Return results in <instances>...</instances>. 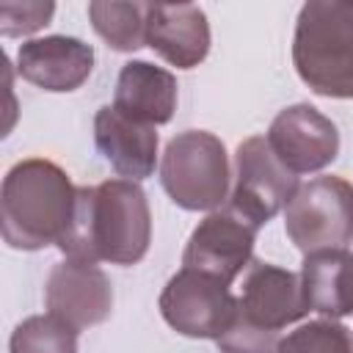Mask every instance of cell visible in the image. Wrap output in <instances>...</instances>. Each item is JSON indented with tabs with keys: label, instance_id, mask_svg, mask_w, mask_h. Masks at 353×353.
I'll use <instances>...</instances> for the list:
<instances>
[{
	"label": "cell",
	"instance_id": "6da1fadb",
	"mask_svg": "<svg viewBox=\"0 0 353 353\" xmlns=\"http://www.w3.org/2000/svg\"><path fill=\"white\" fill-rule=\"evenodd\" d=\"M152 243V210L146 193L130 179H105L77 188L74 212L58 248L66 259L138 265Z\"/></svg>",
	"mask_w": 353,
	"mask_h": 353
},
{
	"label": "cell",
	"instance_id": "7a4b0ae2",
	"mask_svg": "<svg viewBox=\"0 0 353 353\" xmlns=\"http://www.w3.org/2000/svg\"><path fill=\"white\" fill-rule=\"evenodd\" d=\"M77 188L69 174L44 157L14 163L0 188V229L8 248L41 251L58 245L74 212Z\"/></svg>",
	"mask_w": 353,
	"mask_h": 353
},
{
	"label": "cell",
	"instance_id": "3957f363",
	"mask_svg": "<svg viewBox=\"0 0 353 353\" xmlns=\"http://www.w3.org/2000/svg\"><path fill=\"white\" fill-rule=\"evenodd\" d=\"M292 63L314 94L353 99V6L339 0L303 3L292 36Z\"/></svg>",
	"mask_w": 353,
	"mask_h": 353
},
{
	"label": "cell",
	"instance_id": "277c9868",
	"mask_svg": "<svg viewBox=\"0 0 353 353\" xmlns=\"http://www.w3.org/2000/svg\"><path fill=\"white\" fill-rule=\"evenodd\" d=\"M229 154L207 130L176 132L160 157V185L188 212H212L229 199Z\"/></svg>",
	"mask_w": 353,
	"mask_h": 353
},
{
	"label": "cell",
	"instance_id": "5b68a950",
	"mask_svg": "<svg viewBox=\"0 0 353 353\" xmlns=\"http://www.w3.org/2000/svg\"><path fill=\"white\" fill-rule=\"evenodd\" d=\"M284 232L303 256L345 251L353 243V185L334 174L301 185L284 207Z\"/></svg>",
	"mask_w": 353,
	"mask_h": 353
},
{
	"label": "cell",
	"instance_id": "8992f818",
	"mask_svg": "<svg viewBox=\"0 0 353 353\" xmlns=\"http://www.w3.org/2000/svg\"><path fill=\"white\" fill-rule=\"evenodd\" d=\"M157 306L176 334L188 339H218L237 312V298L223 281L182 268L165 281Z\"/></svg>",
	"mask_w": 353,
	"mask_h": 353
},
{
	"label": "cell",
	"instance_id": "52a82bcc",
	"mask_svg": "<svg viewBox=\"0 0 353 353\" xmlns=\"http://www.w3.org/2000/svg\"><path fill=\"white\" fill-rule=\"evenodd\" d=\"M256 232L259 226L226 201L190 232L182 251V268L199 270L232 287V281L251 265Z\"/></svg>",
	"mask_w": 353,
	"mask_h": 353
},
{
	"label": "cell",
	"instance_id": "ba28073f",
	"mask_svg": "<svg viewBox=\"0 0 353 353\" xmlns=\"http://www.w3.org/2000/svg\"><path fill=\"white\" fill-rule=\"evenodd\" d=\"M298 188V176L281 165L265 135H251L237 146L229 204L259 229L290 204Z\"/></svg>",
	"mask_w": 353,
	"mask_h": 353
},
{
	"label": "cell",
	"instance_id": "9c48e42d",
	"mask_svg": "<svg viewBox=\"0 0 353 353\" xmlns=\"http://www.w3.org/2000/svg\"><path fill=\"white\" fill-rule=\"evenodd\" d=\"M265 138L281 165L295 176L323 171L339 154L336 124L309 102H298L279 110Z\"/></svg>",
	"mask_w": 353,
	"mask_h": 353
},
{
	"label": "cell",
	"instance_id": "30bf717a",
	"mask_svg": "<svg viewBox=\"0 0 353 353\" xmlns=\"http://www.w3.org/2000/svg\"><path fill=\"white\" fill-rule=\"evenodd\" d=\"M47 314L58 317L77 334L105 323L113 312V287L102 268L91 262L63 259L44 284Z\"/></svg>",
	"mask_w": 353,
	"mask_h": 353
},
{
	"label": "cell",
	"instance_id": "8fae6325",
	"mask_svg": "<svg viewBox=\"0 0 353 353\" xmlns=\"http://www.w3.org/2000/svg\"><path fill=\"white\" fill-rule=\"evenodd\" d=\"M306 312L309 303L303 295L301 273L284 270L262 259H251L237 295V314L243 320L279 334L281 328L306 317Z\"/></svg>",
	"mask_w": 353,
	"mask_h": 353
},
{
	"label": "cell",
	"instance_id": "7c38bea8",
	"mask_svg": "<svg viewBox=\"0 0 353 353\" xmlns=\"http://www.w3.org/2000/svg\"><path fill=\"white\" fill-rule=\"evenodd\" d=\"M94 69V47L74 36H44L19 44L17 72L30 85L50 94L77 91Z\"/></svg>",
	"mask_w": 353,
	"mask_h": 353
},
{
	"label": "cell",
	"instance_id": "4fadbf2b",
	"mask_svg": "<svg viewBox=\"0 0 353 353\" xmlns=\"http://www.w3.org/2000/svg\"><path fill=\"white\" fill-rule=\"evenodd\" d=\"M146 47L176 69L199 66L210 52V22L204 8L193 3H149Z\"/></svg>",
	"mask_w": 353,
	"mask_h": 353
},
{
	"label": "cell",
	"instance_id": "5bb4252c",
	"mask_svg": "<svg viewBox=\"0 0 353 353\" xmlns=\"http://www.w3.org/2000/svg\"><path fill=\"white\" fill-rule=\"evenodd\" d=\"M94 141L121 179L141 182L154 174L160 143L154 127L119 113L113 105H102L94 116Z\"/></svg>",
	"mask_w": 353,
	"mask_h": 353
},
{
	"label": "cell",
	"instance_id": "9a60e30c",
	"mask_svg": "<svg viewBox=\"0 0 353 353\" xmlns=\"http://www.w3.org/2000/svg\"><path fill=\"white\" fill-rule=\"evenodd\" d=\"M113 108L149 127L168 124L176 110V77L149 61H130L119 72Z\"/></svg>",
	"mask_w": 353,
	"mask_h": 353
},
{
	"label": "cell",
	"instance_id": "2e32d148",
	"mask_svg": "<svg viewBox=\"0 0 353 353\" xmlns=\"http://www.w3.org/2000/svg\"><path fill=\"white\" fill-rule=\"evenodd\" d=\"M301 284L309 312H317L328 320L353 314V254L347 248L303 256Z\"/></svg>",
	"mask_w": 353,
	"mask_h": 353
},
{
	"label": "cell",
	"instance_id": "e0dca14e",
	"mask_svg": "<svg viewBox=\"0 0 353 353\" xmlns=\"http://www.w3.org/2000/svg\"><path fill=\"white\" fill-rule=\"evenodd\" d=\"M146 11L149 3H88V19L99 39L119 52L146 47Z\"/></svg>",
	"mask_w": 353,
	"mask_h": 353
},
{
	"label": "cell",
	"instance_id": "ac0fdd59",
	"mask_svg": "<svg viewBox=\"0 0 353 353\" xmlns=\"http://www.w3.org/2000/svg\"><path fill=\"white\" fill-rule=\"evenodd\" d=\"M8 353H77V331L52 314H33L11 331Z\"/></svg>",
	"mask_w": 353,
	"mask_h": 353
},
{
	"label": "cell",
	"instance_id": "d6986e66",
	"mask_svg": "<svg viewBox=\"0 0 353 353\" xmlns=\"http://www.w3.org/2000/svg\"><path fill=\"white\" fill-rule=\"evenodd\" d=\"M276 353H353V331L339 320H309L281 336Z\"/></svg>",
	"mask_w": 353,
	"mask_h": 353
},
{
	"label": "cell",
	"instance_id": "ffe728a7",
	"mask_svg": "<svg viewBox=\"0 0 353 353\" xmlns=\"http://www.w3.org/2000/svg\"><path fill=\"white\" fill-rule=\"evenodd\" d=\"M281 336L276 331H265L248 320H243L237 312L229 323V328L215 339L221 353H276Z\"/></svg>",
	"mask_w": 353,
	"mask_h": 353
},
{
	"label": "cell",
	"instance_id": "44dd1931",
	"mask_svg": "<svg viewBox=\"0 0 353 353\" xmlns=\"http://www.w3.org/2000/svg\"><path fill=\"white\" fill-rule=\"evenodd\" d=\"M55 3H0V33L6 39L33 36L50 25Z\"/></svg>",
	"mask_w": 353,
	"mask_h": 353
}]
</instances>
